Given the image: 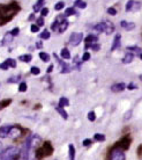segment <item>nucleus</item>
<instances>
[{
    "mask_svg": "<svg viewBox=\"0 0 142 160\" xmlns=\"http://www.w3.org/2000/svg\"><path fill=\"white\" fill-rule=\"evenodd\" d=\"M40 37L42 38V40H49V38L51 37V34H50L49 30H44V32L40 35Z\"/></svg>",
    "mask_w": 142,
    "mask_h": 160,
    "instance_id": "obj_27",
    "label": "nucleus"
},
{
    "mask_svg": "<svg viewBox=\"0 0 142 160\" xmlns=\"http://www.w3.org/2000/svg\"><path fill=\"white\" fill-rule=\"evenodd\" d=\"M19 59L21 62H24V63H30L32 59V56L31 55H21V56H19Z\"/></svg>",
    "mask_w": 142,
    "mask_h": 160,
    "instance_id": "obj_20",
    "label": "nucleus"
},
{
    "mask_svg": "<svg viewBox=\"0 0 142 160\" xmlns=\"http://www.w3.org/2000/svg\"><path fill=\"white\" fill-rule=\"evenodd\" d=\"M0 157L1 160H16L17 158H20V150L15 146H9L2 151Z\"/></svg>",
    "mask_w": 142,
    "mask_h": 160,
    "instance_id": "obj_1",
    "label": "nucleus"
},
{
    "mask_svg": "<svg viewBox=\"0 0 142 160\" xmlns=\"http://www.w3.org/2000/svg\"><path fill=\"white\" fill-rule=\"evenodd\" d=\"M44 1H45V0H38V1L34 5V12H38L40 9H42V8H43Z\"/></svg>",
    "mask_w": 142,
    "mask_h": 160,
    "instance_id": "obj_21",
    "label": "nucleus"
},
{
    "mask_svg": "<svg viewBox=\"0 0 142 160\" xmlns=\"http://www.w3.org/2000/svg\"><path fill=\"white\" fill-rule=\"evenodd\" d=\"M60 56L63 57L64 59L68 60V59H71V52H69V50H68V49L64 48L63 50H61V52H60Z\"/></svg>",
    "mask_w": 142,
    "mask_h": 160,
    "instance_id": "obj_18",
    "label": "nucleus"
},
{
    "mask_svg": "<svg viewBox=\"0 0 142 160\" xmlns=\"http://www.w3.org/2000/svg\"><path fill=\"white\" fill-rule=\"evenodd\" d=\"M87 117H88V120L90 121V122H94V121L96 120V114H95L94 112H88Z\"/></svg>",
    "mask_w": 142,
    "mask_h": 160,
    "instance_id": "obj_33",
    "label": "nucleus"
},
{
    "mask_svg": "<svg viewBox=\"0 0 142 160\" xmlns=\"http://www.w3.org/2000/svg\"><path fill=\"white\" fill-rule=\"evenodd\" d=\"M83 40V34L82 32H73L71 36H69V44L73 47L79 45Z\"/></svg>",
    "mask_w": 142,
    "mask_h": 160,
    "instance_id": "obj_5",
    "label": "nucleus"
},
{
    "mask_svg": "<svg viewBox=\"0 0 142 160\" xmlns=\"http://www.w3.org/2000/svg\"><path fill=\"white\" fill-rule=\"evenodd\" d=\"M36 47H37V48H43V43H42V41H38V42H37V43H36Z\"/></svg>",
    "mask_w": 142,
    "mask_h": 160,
    "instance_id": "obj_42",
    "label": "nucleus"
},
{
    "mask_svg": "<svg viewBox=\"0 0 142 160\" xmlns=\"http://www.w3.org/2000/svg\"><path fill=\"white\" fill-rule=\"evenodd\" d=\"M30 73L34 74V76H38L40 73V70L37 68V66H31V68H30Z\"/></svg>",
    "mask_w": 142,
    "mask_h": 160,
    "instance_id": "obj_30",
    "label": "nucleus"
},
{
    "mask_svg": "<svg viewBox=\"0 0 142 160\" xmlns=\"http://www.w3.org/2000/svg\"><path fill=\"white\" fill-rule=\"evenodd\" d=\"M110 160H126V154L124 152V150L116 148L115 150L111 151Z\"/></svg>",
    "mask_w": 142,
    "mask_h": 160,
    "instance_id": "obj_4",
    "label": "nucleus"
},
{
    "mask_svg": "<svg viewBox=\"0 0 142 160\" xmlns=\"http://www.w3.org/2000/svg\"><path fill=\"white\" fill-rule=\"evenodd\" d=\"M55 160H58V159H55Z\"/></svg>",
    "mask_w": 142,
    "mask_h": 160,
    "instance_id": "obj_49",
    "label": "nucleus"
},
{
    "mask_svg": "<svg viewBox=\"0 0 142 160\" xmlns=\"http://www.w3.org/2000/svg\"><path fill=\"white\" fill-rule=\"evenodd\" d=\"M126 88V85L124 84V82H119V84H116L113 86H111V91L115 93H118V92H121Z\"/></svg>",
    "mask_w": 142,
    "mask_h": 160,
    "instance_id": "obj_10",
    "label": "nucleus"
},
{
    "mask_svg": "<svg viewBox=\"0 0 142 160\" xmlns=\"http://www.w3.org/2000/svg\"><path fill=\"white\" fill-rule=\"evenodd\" d=\"M133 58H134V55H133V53H126L125 57H124V59H122V63H124V64H130V63H132Z\"/></svg>",
    "mask_w": 142,
    "mask_h": 160,
    "instance_id": "obj_19",
    "label": "nucleus"
},
{
    "mask_svg": "<svg viewBox=\"0 0 142 160\" xmlns=\"http://www.w3.org/2000/svg\"><path fill=\"white\" fill-rule=\"evenodd\" d=\"M139 7H140V4H139V2H135L134 0H130L126 4V11H135V9Z\"/></svg>",
    "mask_w": 142,
    "mask_h": 160,
    "instance_id": "obj_11",
    "label": "nucleus"
},
{
    "mask_svg": "<svg viewBox=\"0 0 142 160\" xmlns=\"http://www.w3.org/2000/svg\"><path fill=\"white\" fill-rule=\"evenodd\" d=\"M38 56H40V58L43 60V62H49V60H50V58H51L49 53H46V52H43V51H40Z\"/></svg>",
    "mask_w": 142,
    "mask_h": 160,
    "instance_id": "obj_23",
    "label": "nucleus"
},
{
    "mask_svg": "<svg viewBox=\"0 0 142 160\" xmlns=\"http://www.w3.org/2000/svg\"><path fill=\"white\" fill-rule=\"evenodd\" d=\"M28 89V85L27 82H24V81H22V82H20L19 84V92H27Z\"/></svg>",
    "mask_w": 142,
    "mask_h": 160,
    "instance_id": "obj_25",
    "label": "nucleus"
},
{
    "mask_svg": "<svg viewBox=\"0 0 142 160\" xmlns=\"http://www.w3.org/2000/svg\"><path fill=\"white\" fill-rule=\"evenodd\" d=\"M55 110L59 112V115L63 117L64 120H67V118H68L67 112H66V110H65L64 108H61V107H59V106H58V107H55Z\"/></svg>",
    "mask_w": 142,
    "mask_h": 160,
    "instance_id": "obj_17",
    "label": "nucleus"
},
{
    "mask_svg": "<svg viewBox=\"0 0 142 160\" xmlns=\"http://www.w3.org/2000/svg\"><path fill=\"white\" fill-rule=\"evenodd\" d=\"M40 14H42V16H46L49 14V9L46 7H43L40 9Z\"/></svg>",
    "mask_w": 142,
    "mask_h": 160,
    "instance_id": "obj_40",
    "label": "nucleus"
},
{
    "mask_svg": "<svg viewBox=\"0 0 142 160\" xmlns=\"http://www.w3.org/2000/svg\"><path fill=\"white\" fill-rule=\"evenodd\" d=\"M64 7H65V2H64V1H59V2H57V4H55L54 9L55 11H61Z\"/></svg>",
    "mask_w": 142,
    "mask_h": 160,
    "instance_id": "obj_32",
    "label": "nucleus"
},
{
    "mask_svg": "<svg viewBox=\"0 0 142 160\" xmlns=\"http://www.w3.org/2000/svg\"><path fill=\"white\" fill-rule=\"evenodd\" d=\"M0 70H2V71H7V70H9V66H8L7 62L5 60V62H2L1 64H0Z\"/></svg>",
    "mask_w": 142,
    "mask_h": 160,
    "instance_id": "obj_34",
    "label": "nucleus"
},
{
    "mask_svg": "<svg viewBox=\"0 0 142 160\" xmlns=\"http://www.w3.org/2000/svg\"><path fill=\"white\" fill-rule=\"evenodd\" d=\"M21 81V76H13L7 80L8 84H16V82H20Z\"/></svg>",
    "mask_w": 142,
    "mask_h": 160,
    "instance_id": "obj_22",
    "label": "nucleus"
},
{
    "mask_svg": "<svg viewBox=\"0 0 142 160\" xmlns=\"http://www.w3.org/2000/svg\"><path fill=\"white\" fill-rule=\"evenodd\" d=\"M95 140H97V142H104L105 140V136L103 135V133H95V136H94Z\"/></svg>",
    "mask_w": 142,
    "mask_h": 160,
    "instance_id": "obj_28",
    "label": "nucleus"
},
{
    "mask_svg": "<svg viewBox=\"0 0 142 160\" xmlns=\"http://www.w3.org/2000/svg\"><path fill=\"white\" fill-rule=\"evenodd\" d=\"M6 62H7V64H8V66H9V68H16V60L15 59H13V58H7V59H6Z\"/></svg>",
    "mask_w": 142,
    "mask_h": 160,
    "instance_id": "obj_26",
    "label": "nucleus"
},
{
    "mask_svg": "<svg viewBox=\"0 0 142 160\" xmlns=\"http://www.w3.org/2000/svg\"><path fill=\"white\" fill-rule=\"evenodd\" d=\"M19 32H20V29L16 27V28L12 29V30L9 32V34H11V35H12V36L14 37V36H17V35H19Z\"/></svg>",
    "mask_w": 142,
    "mask_h": 160,
    "instance_id": "obj_35",
    "label": "nucleus"
},
{
    "mask_svg": "<svg viewBox=\"0 0 142 160\" xmlns=\"http://www.w3.org/2000/svg\"><path fill=\"white\" fill-rule=\"evenodd\" d=\"M58 106L59 107H61V108H65V107H67V106H69V100H68L67 98H65V96H61L59 100V103H58Z\"/></svg>",
    "mask_w": 142,
    "mask_h": 160,
    "instance_id": "obj_16",
    "label": "nucleus"
},
{
    "mask_svg": "<svg viewBox=\"0 0 142 160\" xmlns=\"http://www.w3.org/2000/svg\"><path fill=\"white\" fill-rule=\"evenodd\" d=\"M52 70H53V65H50L49 68H47V70H46V72L47 73H50V72H52Z\"/></svg>",
    "mask_w": 142,
    "mask_h": 160,
    "instance_id": "obj_44",
    "label": "nucleus"
},
{
    "mask_svg": "<svg viewBox=\"0 0 142 160\" xmlns=\"http://www.w3.org/2000/svg\"><path fill=\"white\" fill-rule=\"evenodd\" d=\"M21 129L17 127V125H12V129H11V131H9V135H8V138H11V139H16L17 137L21 136Z\"/></svg>",
    "mask_w": 142,
    "mask_h": 160,
    "instance_id": "obj_7",
    "label": "nucleus"
},
{
    "mask_svg": "<svg viewBox=\"0 0 142 160\" xmlns=\"http://www.w3.org/2000/svg\"><path fill=\"white\" fill-rule=\"evenodd\" d=\"M75 14V9L73 7H68L66 11H65V16H71Z\"/></svg>",
    "mask_w": 142,
    "mask_h": 160,
    "instance_id": "obj_31",
    "label": "nucleus"
},
{
    "mask_svg": "<svg viewBox=\"0 0 142 160\" xmlns=\"http://www.w3.org/2000/svg\"><path fill=\"white\" fill-rule=\"evenodd\" d=\"M83 146H89L91 144V139H84L83 140Z\"/></svg>",
    "mask_w": 142,
    "mask_h": 160,
    "instance_id": "obj_41",
    "label": "nucleus"
},
{
    "mask_svg": "<svg viewBox=\"0 0 142 160\" xmlns=\"http://www.w3.org/2000/svg\"><path fill=\"white\" fill-rule=\"evenodd\" d=\"M89 59H90V53H89V52H84L82 56V60L83 62H87V60H89Z\"/></svg>",
    "mask_w": 142,
    "mask_h": 160,
    "instance_id": "obj_36",
    "label": "nucleus"
},
{
    "mask_svg": "<svg viewBox=\"0 0 142 160\" xmlns=\"http://www.w3.org/2000/svg\"><path fill=\"white\" fill-rule=\"evenodd\" d=\"M95 30L98 32H105L107 35H110V34L113 32L115 27H113V24L111 23L110 21H104V22H101V23L96 24V26H95Z\"/></svg>",
    "mask_w": 142,
    "mask_h": 160,
    "instance_id": "obj_2",
    "label": "nucleus"
},
{
    "mask_svg": "<svg viewBox=\"0 0 142 160\" xmlns=\"http://www.w3.org/2000/svg\"><path fill=\"white\" fill-rule=\"evenodd\" d=\"M37 26L38 27H42V26H44V19H43V16H40V18H38L37 19Z\"/></svg>",
    "mask_w": 142,
    "mask_h": 160,
    "instance_id": "obj_38",
    "label": "nucleus"
},
{
    "mask_svg": "<svg viewBox=\"0 0 142 160\" xmlns=\"http://www.w3.org/2000/svg\"><path fill=\"white\" fill-rule=\"evenodd\" d=\"M127 88H128V89H130V91H132V89H134V88H136V86H135L134 84H130V85H128V86H127Z\"/></svg>",
    "mask_w": 142,
    "mask_h": 160,
    "instance_id": "obj_43",
    "label": "nucleus"
},
{
    "mask_svg": "<svg viewBox=\"0 0 142 160\" xmlns=\"http://www.w3.org/2000/svg\"><path fill=\"white\" fill-rule=\"evenodd\" d=\"M13 42V36L9 34V32H7L6 35L4 36V38L1 40V43H0V45H2V47H6V45H8V44H11Z\"/></svg>",
    "mask_w": 142,
    "mask_h": 160,
    "instance_id": "obj_9",
    "label": "nucleus"
},
{
    "mask_svg": "<svg viewBox=\"0 0 142 160\" xmlns=\"http://www.w3.org/2000/svg\"><path fill=\"white\" fill-rule=\"evenodd\" d=\"M97 41H98V37L96 36V35H88V36L86 37V45H90V44L97 43Z\"/></svg>",
    "mask_w": 142,
    "mask_h": 160,
    "instance_id": "obj_14",
    "label": "nucleus"
},
{
    "mask_svg": "<svg viewBox=\"0 0 142 160\" xmlns=\"http://www.w3.org/2000/svg\"><path fill=\"white\" fill-rule=\"evenodd\" d=\"M30 30H31L32 32H40V27H38L37 24H31V27H30Z\"/></svg>",
    "mask_w": 142,
    "mask_h": 160,
    "instance_id": "obj_37",
    "label": "nucleus"
},
{
    "mask_svg": "<svg viewBox=\"0 0 142 160\" xmlns=\"http://www.w3.org/2000/svg\"><path fill=\"white\" fill-rule=\"evenodd\" d=\"M120 26H121L124 29H126L127 32H130V30L135 28V23H133V22H127V21H121V22H120Z\"/></svg>",
    "mask_w": 142,
    "mask_h": 160,
    "instance_id": "obj_12",
    "label": "nucleus"
},
{
    "mask_svg": "<svg viewBox=\"0 0 142 160\" xmlns=\"http://www.w3.org/2000/svg\"><path fill=\"white\" fill-rule=\"evenodd\" d=\"M107 13H109L110 15H116V14H117V11H116L113 7H110V8H107Z\"/></svg>",
    "mask_w": 142,
    "mask_h": 160,
    "instance_id": "obj_39",
    "label": "nucleus"
},
{
    "mask_svg": "<svg viewBox=\"0 0 142 160\" xmlns=\"http://www.w3.org/2000/svg\"><path fill=\"white\" fill-rule=\"evenodd\" d=\"M34 19H35V14H31V15H29V20H30V21H32Z\"/></svg>",
    "mask_w": 142,
    "mask_h": 160,
    "instance_id": "obj_46",
    "label": "nucleus"
},
{
    "mask_svg": "<svg viewBox=\"0 0 142 160\" xmlns=\"http://www.w3.org/2000/svg\"><path fill=\"white\" fill-rule=\"evenodd\" d=\"M140 57H141V59H142V53H140Z\"/></svg>",
    "mask_w": 142,
    "mask_h": 160,
    "instance_id": "obj_47",
    "label": "nucleus"
},
{
    "mask_svg": "<svg viewBox=\"0 0 142 160\" xmlns=\"http://www.w3.org/2000/svg\"><path fill=\"white\" fill-rule=\"evenodd\" d=\"M68 158L69 160H75V148L73 144L68 145Z\"/></svg>",
    "mask_w": 142,
    "mask_h": 160,
    "instance_id": "obj_15",
    "label": "nucleus"
},
{
    "mask_svg": "<svg viewBox=\"0 0 142 160\" xmlns=\"http://www.w3.org/2000/svg\"><path fill=\"white\" fill-rule=\"evenodd\" d=\"M2 151H4V145H2V143L0 142V154L2 153Z\"/></svg>",
    "mask_w": 142,
    "mask_h": 160,
    "instance_id": "obj_45",
    "label": "nucleus"
},
{
    "mask_svg": "<svg viewBox=\"0 0 142 160\" xmlns=\"http://www.w3.org/2000/svg\"><path fill=\"white\" fill-rule=\"evenodd\" d=\"M30 144H29V139H26L23 146L20 150V159L21 160H29V157H30Z\"/></svg>",
    "mask_w": 142,
    "mask_h": 160,
    "instance_id": "obj_3",
    "label": "nucleus"
},
{
    "mask_svg": "<svg viewBox=\"0 0 142 160\" xmlns=\"http://www.w3.org/2000/svg\"><path fill=\"white\" fill-rule=\"evenodd\" d=\"M140 79H141V80H142V76H141V77H140Z\"/></svg>",
    "mask_w": 142,
    "mask_h": 160,
    "instance_id": "obj_48",
    "label": "nucleus"
},
{
    "mask_svg": "<svg viewBox=\"0 0 142 160\" xmlns=\"http://www.w3.org/2000/svg\"><path fill=\"white\" fill-rule=\"evenodd\" d=\"M12 129V124H6V125H1L0 127V138H8V135H9V131Z\"/></svg>",
    "mask_w": 142,
    "mask_h": 160,
    "instance_id": "obj_6",
    "label": "nucleus"
},
{
    "mask_svg": "<svg viewBox=\"0 0 142 160\" xmlns=\"http://www.w3.org/2000/svg\"><path fill=\"white\" fill-rule=\"evenodd\" d=\"M75 6L81 8V9H84V8L87 7V4H86L83 0H76V1H75Z\"/></svg>",
    "mask_w": 142,
    "mask_h": 160,
    "instance_id": "obj_24",
    "label": "nucleus"
},
{
    "mask_svg": "<svg viewBox=\"0 0 142 160\" xmlns=\"http://www.w3.org/2000/svg\"><path fill=\"white\" fill-rule=\"evenodd\" d=\"M60 19H61V16H60ZM67 28H68V21L65 20V19H61V21H59V24H58L57 30H58L60 34H63V32H66V29Z\"/></svg>",
    "mask_w": 142,
    "mask_h": 160,
    "instance_id": "obj_8",
    "label": "nucleus"
},
{
    "mask_svg": "<svg viewBox=\"0 0 142 160\" xmlns=\"http://www.w3.org/2000/svg\"><path fill=\"white\" fill-rule=\"evenodd\" d=\"M120 38H121V36H120L119 34H117V35L115 36L113 44H112V48H111V51H115L116 49H118L119 47H120Z\"/></svg>",
    "mask_w": 142,
    "mask_h": 160,
    "instance_id": "obj_13",
    "label": "nucleus"
},
{
    "mask_svg": "<svg viewBox=\"0 0 142 160\" xmlns=\"http://www.w3.org/2000/svg\"><path fill=\"white\" fill-rule=\"evenodd\" d=\"M90 48L92 49L94 51H98L99 49H101V45H99L98 43H94V44H90V45H86V49Z\"/></svg>",
    "mask_w": 142,
    "mask_h": 160,
    "instance_id": "obj_29",
    "label": "nucleus"
}]
</instances>
